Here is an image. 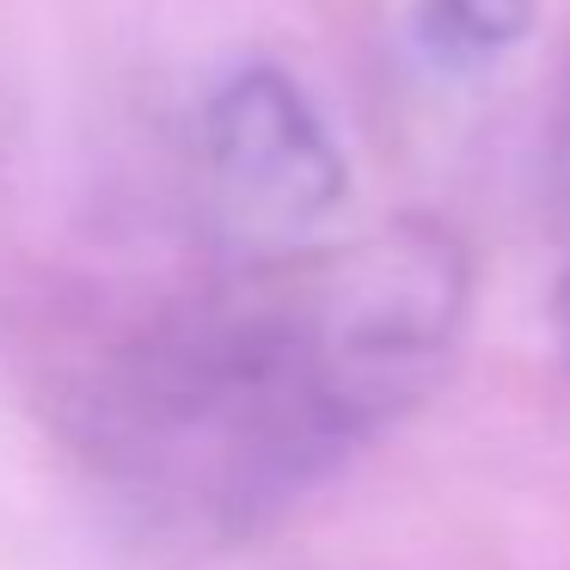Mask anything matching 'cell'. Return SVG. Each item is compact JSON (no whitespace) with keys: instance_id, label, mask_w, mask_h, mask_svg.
Returning <instances> with one entry per match:
<instances>
[{"instance_id":"cell-1","label":"cell","mask_w":570,"mask_h":570,"mask_svg":"<svg viewBox=\"0 0 570 570\" xmlns=\"http://www.w3.org/2000/svg\"><path fill=\"white\" fill-rule=\"evenodd\" d=\"M460 320L466 252L423 215L264 252L105 362L92 448L178 515L258 528L442 381Z\"/></svg>"},{"instance_id":"cell-2","label":"cell","mask_w":570,"mask_h":570,"mask_svg":"<svg viewBox=\"0 0 570 570\" xmlns=\"http://www.w3.org/2000/svg\"><path fill=\"white\" fill-rule=\"evenodd\" d=\"M203 173L227 234L258 252H288L350 197L344 148L313 99L271 62H246L203 111Z\"/></svg>"},{"instance_id":"cell-3","label":"cell","mask_w":570,"mask_h":570,"mask_svg":"<svg viewBox=\"0 0 570 570\" xmlns=\"http://www.w3.org/2000/svg\"><path fill=\"white\" fill-rule=\"evenodd\" d=\"M540 0H417V31L448 62H497L528 43Z\"/></svg>"},{"instance_id":"cell-4","label":"cell","mask_w":570,"mask_h":570,"mask_svg":"<svg viewBox=\"0 0 570 570\" xmlns=\"http://www.w3.org/2000/svg\"><path fill=\"white\" fill-rule=\"evenodd\" d=\"M552 190L570 203V105H564V124H558V141H552Z\"/></svg>"},{"instance_id":"cell-5","label":"cell","mask_w":570,"mask_h":570,"mask_svg":"<svg viewBox=\"0 0 570 570\" xmlns=\"http://www.w3.org/2000/svg\"><path fill=\"white\" fill-rule=\"evenodd\" d=\"M558 325H564V332H570V271L558 276Z\"/></svg>"}]
</instances>
